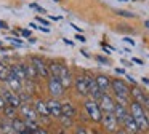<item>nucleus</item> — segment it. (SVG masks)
Masks as SVG:
<instances>
[{
    "mask_svg": "<svg viewBox=\"0 0 149 134\" xmlns=\"http://www.w3.org/2000/svg\"><path fill=\"white\" fill-rule=\"evenodd\" d=\"M75 40H79V41H82V43H85V41H87V40H85V37H84V35H82V34H79V35H75Z\"/></svg>",
    "mask_w": 149,
    "mask_h": 134,
    "instance_id": "nucleus-35",
    "label": "nucleus"
},
{
    "mask_svg": "<svg viewBox=\"0 0 149 134\" xmlns=\"http://www.w3.org/2000/svg\"><path fill=\"white\" fill-rule=\"evenodd\" d=\"M34 110L37 112V115L42 118H48L50 117V112H48V107H47V102L42 101V99H37L34 102Z\"/></svg>",
    "mask_w": 149,
    "mask_h": 134,
    "instance_id": "nucleus-12",
    "label": "nucleus"
},
{
    "mask_svg": "<svg viewBox=\"0 0 149 134\" xmlns=\"http://www.w3.org/2000/svg\"><path fill=\"white\" fill-rule=\"evenodd\" d=\"M7 83H8V86H10V91L18 93V94H19V93L23 91V85H21V82L13 75V73H10V77H8Z\"/></svg>",
    "mask_w": 149,
    "mask_h": 134,
    "instance_id": "nucleus-19",
    "label": "nucleus"
},
{
    "mask_svg": "<svg viewBox=\"0 0 149 134\" xmlns=\"http://www.w3.org/2000/svg\"><path fill=\"white\" fill-rule=\"evenodd\" d=\"M59 120H61L63 123H64V126H71V124H72V118H68V117H61V118H59Z\"/></svg>",
    "mask_w": 149,
    "mask_h": 134,
    "instance_id": "nucleus-31",
    "label": "nucleus"
},
{
    "mask_svg": "<svg viewBox=\"0 0 149 134\" xmlns=\"http://www.w3.org/2000/svg\"><path fill=\"white\" fill-rule=\"evenodd\" d=\"M111 88L114 89L116 96H123V97H128L130 96V88L123 80L120 78H116L114 82H111Z\"/></svg>",
    "mask_w": 149,
    "mask_h": 134,
    "instance_id": "nucleus-6",
    "label": "nucleus"
},
{
    "mask_svg": "<svg viewBox=\"0 0 149 134\" xmlns=\"http://www.w3.org/2000/svg\"><path fill=\"white\" fill-rule=\"evenodd\" d=\"M127 115H128V112H127V107H122L120 104H116V107H114V117H116L117 123H119V124H123V121H125Z\"/></svg>",
    "mask_w": 149,
    "mask_h": 134,
    "instance_id": "nucleus-17",
    "label": "nucleus"
},
{
    "mask_svg": "<svg viewBox=\"0 0 149 134\" xmlns=\"http://www.w3.org/2000/svg\"><path fill=\"white\" fill-rule=\"evenodd\" d=\"M47 107H48L50 112V117H55V118H61L63 117V112H61V102L58 99H48L47 101Z\"/></svg>",
    "mask_w": 149,
    "mask_h": 134,
    "instance_id": "nucleus-9",
    "label": "nucleus"
},
{
    "mask_svg": "<svg viewBox=\"0 0 149 134\" xmlns=\"http://www.w3.org/2000/svg\"><path fill=\"white\" fill-rule=\"evenodd\" d=\"M5 105H7V102H5V99L2 97V94H0V110H3Z\"/></svg>",
    "mask_w": 149,
    "mask_h": 134,
    "instance_id": "nucleus-34",
    "label": "nucleus"
},
{
    "mask_svg": "<svg viewBox=\"0 0 149 134\" xmlns=\"http://www.w3.org/2000/svg\"><path fill=\"white\" fill-rule=\"evenodd\" d=\"M0 133L2 134H15L13 126H11V121H7V120L0 121Z\"/></svg>",
    "mask_w": 149,
    "mask_h": 134,
    "instance_id": "nucleus-23",
    "label": "nucleus"
},
{
    "mask_svg": "<svg viewBox=\"0 0 149 134\" xmlns=\"http://www.w3.org/2000/svg\"><path fill=\"white\" fill-rule=\"evenodd\" d=\"M80 53H82V54H84V56H85V57H90V54H88V53H87V51H84V50H82V51H80Z\"/></svg>",
    "mask_w": 149,
    "mask_h": 134,
    "instance_id": "nucleus-45",
    "label": "nucleus"
},
{
    "mask_svg": "<svg viewBox=\"0 0 149 134\" xmlns=\"http://www.w3.org/2000/svg\"><path fill=\"white\" fill-rule=\"evenodd\" d=\"M2 97L5 99L7 105H11V107H15V108L21 107V99H19V94H18V93H13V91H10V89H5V91L2 93Z\"/></svg>",
    "mask_w": 149,
    "mask_h": 134,
    "instance_id": "nucleus-8",
    "label": "nucleus"
},
{
    "mask_svg": "<svg viewBox=\"0 0 149 134\" xmlns=\"http://www.w3.org/2000/svg\"><path fill=\"white\" fill-rule=\"evenodd\" d=\"M120 2H128V0H120Z\"/></svg>",
    "mask_w": 149,
    "mask_h": 134,
    "instance_id": "nucleus-50",
    "label": "nucleus"
},
{
    "mask_svg": "<svg viewBox=\"0 0 149 134\" xmlns=\"http://www.w3.org/2000/svg\"><path fill=\"white\" fill-rule=\"evenodd\" d=\"M127 78H128V82H132V83H136V82H135V78H132L130 75H127Z\"/></svg>",
    "mask_w": 149,
    "mask_h": 134,
    "instance_id": "nucleus-47",
    "label": "nucleus"
},
{
    "mask_svg": "<svg viewBox=\"0 0 149 134\" xmlns=\"http://www.w3.org/2000/svg\"><path fill=\"white\" fill-rule=\"evenodd\" d=\"M123 126H125V131L127 133H132V134H136V133H139V129H138V124H136V121L133 120V117L130 115V112H128V115H127V118H125V121H123Z\"/></svg>",
    "mask_w": 149,
    "mask_h": 134,
    "instance_id": "nucleus-16",
    "label": "nucleus"
},
{
    "mask_svg": "<svg viewBox=\"0 0 149 134\" xmlns=\"http://www.w3.org/2000/svg\"><path fill=\"white\" fill-rule=\"evenodd\" d=\"M32 134H47V131H45V129H42V128H37V129L34 131Z\"/></svg>",
    "mask_w": 149,
    "mask_h": 134,
    "instance_id": "nucleus-36",
    "label": "nucleus"
},
{
    "mask_svg": "<svg viewBox=\"0 0 149 134\" xmlns=\"http://www.w3.org/2000/svg\"><path fill=\"white\" fill-rule=\"evenodd\" d=\"M116 72L120 73V75H123V73H125V70H123V69H116Z\"/></svg>",
    "mask_w": 149,
    "mask_h": 134,
    "instance_id": "nucleus-42",
    "label": "nucleus"
},
{
    "mask_svg": "<svg viewBox=\"0 0 149 134\" xmlns=\"http://www.w3.org/2000/svg\"><path fill=\"white\" fill-rule=\"evenodd\" d=\"M61 112H63V117H68V118L75 117V107L71 102H61Z\"/></svg>",
    "mask_w": 149,
    "mask_h": 134,
    "instance_id": "nucleus-20",
    "label": "nucleus"
},
{
    "mask_svg": "<svg viewBox=\"0 0 149 134\" xmlns=\"http://www.w3.org/2000/svg\"><path fill=\"white\" fill-rule=\"evenodd\" d=\"M11 126H13V131L18 134L26 131V123H24V120H21V118H18V117L11 118Z\"/></svg>",
    "mask_w": 149,
    "mask_h": 134,
    "instance_id": "nucleus-22",
    "label": "nucleus"
},
{
    "mask_svg": "<svg viewBox=\"0 0 149 134\" xmlns=\"http://www.w3.org/2000/svg\"><path fill=\"white\" fill-rule=\"evenodd\" d=\"M130 115L133 117V120L136 121L139 131H148L149 129V118L146 115L143 105H139L138 102H130Z\"/></svg>",
    "mask_w": 149,
    "mask_h": 134,
    "instance_id": "nucleus-1",
    "label": "nucleus"
},
{
    "mask_svg": "<svg viewBox=\"0 0 149 134\" xmlns=\"http://www.w3.org/2000/svg\"><path fill=\"white\" fill-rule=\"evenodd\" d=\"M3 113H5V117H8V118H11V117L15 118V113H16V108H15V107H11V105H5Z\"/></svg>",
    "mask_w": 149,
    "mask_h": 134,
    "instance_id": "nucleus-27",
    "label": "nucleus"
},
{
    "mask_svg": "<svg viewBox=\"0 0 149 134\" xmlns=\"http://www.w3.org/2000/svg\"><path fill=\"white\" fill-rule=\"evenodd\" d=\"M123 41H127V43H130V45H132V46H133V45H135V40H132V38H130V37H125V38H123Z\"/></svg>",
    "mask_w": 149,
    "mask_h": 134,
    "instance_id": "nucleus-37",
    "label": "nucleus"
},
{
    "mask_svg": "<svg viewBox=\"0 0 149 134\" xmlns=\"http://www.w3.org/2000/svg\"><path fill=\"white\" fill-rule=\"evenodd\" d=\"M59 80H61V83H63V86H64V89L66 88H69V86L72 85V73H71V70L68 69L66 66H63L61 64V72H59V77H58Z\"/></svg>",
    "mask_w": 149,
    "mask_h": 134,
    "instance_id": "nucleus-11",
    "label": "nucleus"
},
{
    "mask_svg": "<svg viewBox=\"0 0 149 134\" xmlns=\"http://www.w3.org/2000/svg\"><path fill=\"white\" fill-rule=\"evenodd\" d=\"M53 2H59V0H53Z\"/></svg>",
    "mask_w": 149,
    "mask_h": 134,
    "instance_id": "nucleus-51",
    "label": "nucleus"
},
{
    "mask_svg": "<svg viewBox=\"0 0 149 134\" xmlns=\"http://www.w3.org/2000/svg\"><path fill=\"white\" fill-rule=\"evenodd\" d=\"M84 107L85 110H87L88 117H90L91 121H95V123H100L101 120H103V112H101L100 105H98L96 101H93V99H87V101L84 102Z\"/></svg>",
    "mask_w": 149,
    "mask_h": 134,
    "instance_id": "nucleus-2",
    "label": "nucleus"
},
{
    "mask_svg": "<svg viewBox=\"0 0 149 134\" xmlns=\"http://www.w3.org/2000/svg\"><path fill=\"white\" fill-rule=\"evenodd\" d=\"M132 96H133V99H135V102H138L139 105H144L146 104V97H148V96L144 94V93L141 91V89L138 88V86H135V88L132 89Z\"/></svg>",
    "mask_w": 149,
    "mask_h": 134,
    "instance_id": "nucleus-21",
    "label": "nucleus"
},
{
    "mask_svg": "<svg viewBox=\"0 0 149 134\" xmlns=\"http://www.w3.org/2000/svg\"><path fill=\"white\" fill-rule=\"evenodd\" d=\"M10 72L16 77L19 82H26V69H24V64H13L10 67Z\"/></svg>",
    "mask_w": 149,
    "mask_h": 134,
    "instance_id": "nucleus-13",
    "label": "nucleus"
},
{
    "mask_svg": "<svg viewBox=\"0 0 149 134\" xmlns=\"http://www.w3.org/2000/svg\"><path fill=\"white\" fill-rule=\"evenodd\" d=\"M32 66L36 67L37 70V75L42 77V78H48L50 77V69H48V64L42 59V57H32Z\"/></svg>",
    "mask_w": 149,
    "mask_h": 134,
    "instance_id": "nucleus-5",
    "label": "nucleus"
},
{
    "mask_svg": "<svg viewBox=\"0 0 149 134\" xmlns=\"http://www.w3.org/2000/svg\"><path fill=\"white\" fill-rule=\"evenodd\" d=\"M24 69H26V78L27 80H31V82H34V80L37 78V70H36V67L32 66V64H27V66H24Z\"/></svg>",
    "mask_w": 149,
    "mask_h": 134,
    "instance_id": "nucleus-24",
    "label": "nucleus"
},
{
    "mask_svg": "<svg viewBox=\"0 0 149 134\" xmlns=\"http://www.w3.org/2000/svg\"><path fill=\"white\" fill-rule=\"evenodd\" d=\"M84 77H85V82H87V85H88V94H90V97L93 99V101L98 102L104 93L100 91V88H98L96 82H95V78H93L91 75H84Z\"/></svg>",
    "mask_w": 149,
    "mask_h": 134,
    "instance_id": "nucleus-4",
    "label": "nucleus"
},
{
    "mask_svg": "<svg viewBox=\"0 0 149 134\" xmlns=\"http://www.w3.org/2000/svg\"><path fill=\"white\" fill-rule=\"evenodd\" d=\"M95 82H96V85H98V88H100L101 93H107V91H109V88H111V80H109V77H106V75H98L96 78H95Z\"/></svg>",
    "mask_w": 149,
    "mask_h": 134,
    "instance_id": "nucleus-15",
    "label": "nucleus"
},
{
    "mask_svg": "<svg viewBox=\"0 0 149 134\" xmlns=\"http://www.w3.org/2000/svg\"><path fill=\"white\" fill-rule=\"evenodd\" d=\"M31 6H32V8H36L37 11H40V13H47V10H45V8H42V6L36 5V3H32V5H31Z\"/></svg>",
    "mask_w": 149,
    "mask_h": 134,
    "instance_id": "nucleus-33",
    "label": "nucleus"
},
{
    "mask_svg": "<svg viewBox=\"0 0 149 134\" xmlns=\"http://www.w3.org/2000/svg\"><path fill=\"white\" fill-rule=\"evenodd\" d=\"M98 61H100V62H103V64H107V59H104V57H98Z\"/></svg>",
    "mask_w": 149,
    "mask_h": 134,
    "instance_id": "nucleus-41",
    "label": "nucleus"
},
{
    "mask_svg": "<svg viewBox=\"0 0 149 134\" xmlns=\"http://www.w3.org/2000/svg\"><path fill=\"white\" fill-rule=\"evenodd\" d=\"M144 24H146V27H148V29H149V21H146V22H144Z\"/></svg>",
    "mask_w": 149,
    "mask_h": 134,
    "instance_id": "nucleus-48",
    "label": "nucleus"
},
{
    "mask_svg": "<svg viewBox=\"0 0 149 134\" xmlns=\"http://www.w3.org/2000/svg\"><path fill=\"white\" fill-rule=\"evenodd\" d=\"M48 91H50V94H52L53 99H58L59 96H63V93H64V86H63L61 80H59L58 77L50 75V78H48Z\"/></svg>",
    "mask_w": 149,
    "mask_h": 134,
    "instance_id": "nucleus-3",
    "label": "nucleus"
},
{
    "mask_svg": "<svg viewBox=\"0 0 149 134\" xmlns=\"http://www.w3.org/2000/svg\"><path fill=\"white\" fill-rule=\"evenodd\" d=\"M0 27H2V29H7V22H3V21H0Z\"/></svg>",
    "mask_w": 149,
    "mask_h": 134,
    "instance_id": "nucleus-43",
    "label": "nucleus"
},
{
    "mask_svg": "<svg viewBox=\"0 0 149 134\" xmlns=\"http://www.w3.org/2000/svg\"><path fill=\"white\" fill-rule=\"evenodd\" d=\"M48 69H50V75H52V77H59V72H61V64L53 61V62L48 64Z\"/></svg>",
    "mask_w": 149,
    "mask_h": 134,
    "instance_id": "nucleus-26",
    "label": "nucleus"
},
{
    "mask_svg": "<svg viewBox=\"0 0 149 134\" xmlns=\"http://www.w3.org/2000/svg\"><path fill=\"white\" fill-rule=\"evenodd\" d=\"M101 123L104 124V128H106V131H109V133H116L117 131V120L116 117H114V112L112 113H103V120H101Z\"/></svg>",
    "mask_w": 149,
    "mask_h": 134,
    "instance_id": "nucleus-10",
    "label": "nucleus"
},
{
    "mask_svg": "<svg viewBox=\"0 0 149 134\" xmlns=\"http://www.w3.org/2000/svg\"><path fill=\"white\" fill-rule=\"evenodd\" d=\"M8 40L16 43V45H23V40H19V38H16V37H8Z\"/></svg>",
    "mask_w": 149,
    "mask_h": 134,
    "instance_id": "nucleus-32",
    "label": "nucleus"
},
{
    "mask_svg": "<svg viewBox=\"0 0 149 134\" xmlns=\"http://www.w3.org/2000/svg\"><path fill=\"white\" fill-rule=\"evenodd\" d=\"M21 113L24 117V121H37V118H39L34 107H29V105H21Z\"/></svg>",
    "mask_w": 149,
    "mask_h": 134,
    "instance_id": "nucleus-14",
    "label": "nucleus"
},
{
    "mask_svg": "<svg viewBox=\"0 0 149 134\" xmlns=\"http://www.w3.org/2000/svg\"><path fill=\"white\" fill-rule=\"evenodd\" d=\"M58 134H68V133H64V131H59V133Z\"/></svg>",
    "mask_w": 149,
    "mask_h": 134,
    "instance_id": "nucleus-49",
    "label": "nucleus"
},
{
    "mask_svg": "<svg viewBox=\"0 0 149 134\" xmlns=\"http://www.w3.org/2000/svg\"><path fill=\"white\" fill-rule=\"evenodd\" d=\"M117 15L119 16H123V18H135V15L130 11H123V10H117Z\"/></svg>",
    "mask_w": 149,
    "mask_h": 134,
    "instance_id": "nucleus-28",
    "label": "nucleus"
},
{
    "mask_svg": "<svg viewBox=\"0 0 149 134\" xmlns=\"http://www.w3.org/2000/svg\"><path fill=\"white\" fill-rule=\"evenodd\" d=\"M29 27H32V29H37V30H42V32H45V34H48V32H50V29H47V27H42V26H37V24H34V22H31V24H29Z\"/></svg>",
    "mask_w": 149,
    "mask_h": 134,
    "instance_id": "nucleus-29",
    "label": "nucleus"
},
{
    "mask_svg": "<svg viewBox=\"0 0 149 134\" xmlns=\"http://www.w3.org/2000/svg\"><path fill=\"white\" fill-rule=\"evenodd\" d=\"M37 21H39L40 24H43V26H48V22H47L45 19H42V18H37Z\"/></svg>",
    "mask_w": 149,
    "mask_h": 134,
    "instance_id": "nucleus-38",
    "label": "nucleus"
},
{
    "mask_svg": "<svg viewBox=\"0 0 149 134\" xmlns=\"http://www.w3.org/2000/svg\"><path fill=\"white\" fill-rule=\"evenodd\" d=\"M133 62H136V64H139V66H141L143 61H141V59H138V57H133Z\"/></svg>",
    "mask_w": 149,
    "mask_h": 134,
    "instance_id": "nucleus-40",
    "label": "nucleus"
},
{
    "mask_svg": "<svg viewBox=\"0 0 149 134\" xmlns=\"http://www.w3.org/2000/svg\"><path fill=\"white\" fill-rule=\"evenodd\" d=\"M75 134H88V129L84 126H77L75 128Z\"/></svg>",
    "mask_w": 149,
    "mask_h": 134,
    "instance_id": "nucleus-30",
    "label": "nucleus"
},
{
    "mask_svg": "<svg viewBox=\"0 0 149 134\" xmlns=\"http://www.w3.org/2000/svg\"><path fill=\"white\" fill-rule=\"evenodd\" d=\"M21 34H23L24 37H29V34H31V32H29V30H24V29H21Z\"/></svg>",
    "mask_w": 149,
    "mask_h": 134,
    "instance_id": "nucleus-39",
    "label": "nucleus"
},
{
    "mask_svg": "<svg viewBox=\"0 0 149 134\" xmlns=\"http://www.w3.org/2000/svg\"><path fill=\"white\" fill-rule=\"evenodd\" d=\"M10 67L5 66L3 62H0V82H7L8 77H10Z\"/></svg>",
    "mask_w": 149,
    "mask_h": 134,
    "instance_id": "nucleus-25",
    "label": "nucleus"
},
{
    "mask_svg": "<svg viewBox=\"0 0 149 134\" xmlns=\"http://www.w3.org/2000/svg\"><path fill=\"white\" fill-rule=\"evenodd\" d=\"M117 134H128V133H127L125 129H119V131H117Z\"/></svg>",
    "mask_w": 149,
    "mask_h": 134,
    "instance_id": "nucleus-44",
    "label": "nucleus"
},
{
    "mask_svg": "<svg viewBox=\"0 0 149 134\" xmlns=\"http://www.w3.org/2000/svg\"><path fill=\"white\" fill-rule=\"evenodd\" d=\"M72 27H74V29H75V30H77V32H82V29H80V27H77V26H75V24H72Z\"/></svg>",
    "mask_w": 149,
    "mask_h": 134,
    "instance_id": "nucleus-46",
    "label": "nucleus"
},
{
    "mask_svg": "<svg viewBox=\"0 0 149 134\" xmlns=\"http://www.w3.org/2000/svg\"><path fill=\"white\" fill-rule=\"evenodd\" d=\"M98 105H100L101 112H104V113H112L114 107H116V102H114V99L111 97L107 93H104V94L101 96V99L98 101Z\"/></svg>",
    "mask_w": 149,
    "mask_h": 134,
    "instance_id": "nucleus-7",
    "label": "nucleus"
},
{
    "mask_svg": "<svg viewBox=\"0 0 149 134\" xmlns=\"http://www.w3.org/2000/svg\"><path fill=\"white\" fill-rule=\"evenodd\" d=\"M75 89H77V93L80 96H88V85H87V82H85L84 75L75 78Z\"/></svg>",
    "mask_w": 149,
    "mask_h": 134,
    "instance_id": "nucleus-18",
    "label": "nucleus"
}]
</instances>
